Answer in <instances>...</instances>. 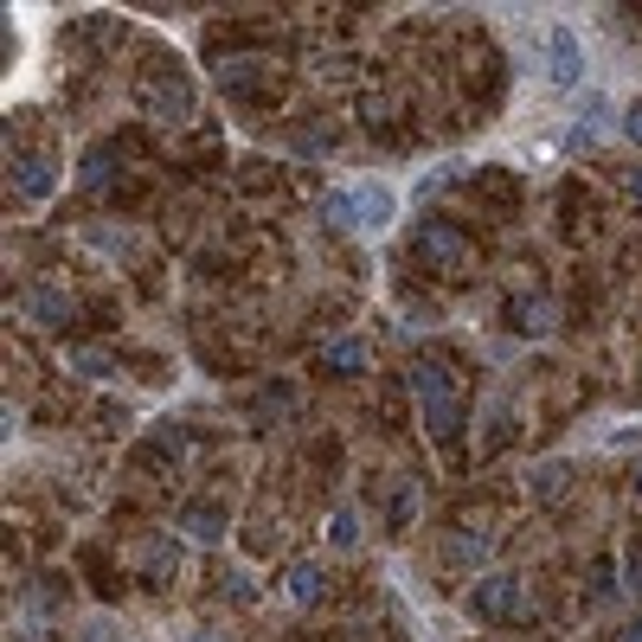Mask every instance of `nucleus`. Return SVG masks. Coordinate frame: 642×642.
Returning a JSON list of instances; mask_svg holds the SVG:
<instances>
[{
	"mask_svg": "<svg viewBox=\"0 0 642 642\" xmlns=\"http://www.w3.org/2000/svg\"><path fill=\"white\" fill-rule=\"evenodd\" d=\"M412 399L425 405V430L430 443H456V418H463V399H456V386H450V373L437 366V360H418L412 366Z\"/></svg>",
	"mask_w": 642,
	"mask_h": 642,
	"instance_id": "nucleus-1",
	"label": "nucleus"
},
{
	"mask_svg": "<svg viewBox=\"0 0 642 642\" xmlns=\"http://www.w3.org/2000/svg\"><path fill=\"white\" fill-rule=\"evenodd\" d=\"M540 65H546V84H553V90H578V84H584V39H578L571 26H546Z\"/></svg>",
	"mask_w": 642,
	"mask_h": 642,
	"instance_id": "nucleus-2",
	"label": "nucleus"
},
{
	"mask_svg": "<svg viewBox=\"0 0 642 642\" xmlns=\"http://www.w3.org/2000/svg\"><path fill=\"white\" fill-rule=\"evenodd\" d=\"M59 180H65V161H59L52 148H20V154H13V193H20V200H52Z\"/></svg>",
	"mask_w": 642,
	"mask_h": 642,
	"instance_id": "nucleus-3",
	"label": "nucleus"
},
{
	"mask_svg": "<svg viewBox=\"0 0 642 642\" xmlns=\"http://www.w3.org/2000/svg\"><path fill=\"white\" fill-rule=\"evenodd\" d=\"M520 578L514 571H489V578H476V591H469V617H482V624H514V610H520Z\"/></svg>",
	"mask_w": 642,
	"mask_h": 642,
	"instance_id": "nucleus-4",
	"label": "nucleus"
},
{
	"mask_svg": "<svg viewBox=\"0 0 642 642\" xmlns=\"http://www.w3.org/2000/svg\"><path fill=\"white\" fill-rule=\"evenodd\" d=\"M142 110L148 116H161V123H187V110H193V90H187V77L161 72L142 84Z\"/></svg>",
	"mask_w": 642,
	"mask_h": 642,
	"instance_id": "nucleus-5",
	"label": "nucleus"
},
{
	"mask_svg": "<svg viewBox=\"0 0 642 642\" xmlns=\"http://www.w3.org/2000/svg\"><path fill=\"white\" fill-rule=\"evenodd\" d=\"M418 257L437 264V270H456V264L469 257V238H463L456 225H443V218H425V225H418Z\"/></svg>",
	"mask_w": 642,
	"mask_h": 642,
	"instance_id": "nucleus-6",
	"label": "nucleus"
},
{
	"mask_svg": "<svg viewBox=\"0 0 642 642\" xmlns=\"http://www.w3.org/2000/svg\"><path fill=\"white\" fill-rule=\"evenodd\" d=\"M354 193V213H360V231H386L392 218H399V193L386 187V180H354L348 187Z\"/></svg>",
	"mask_w": 642,
	"mask_h": 642,
	"instance_id": "nucleus-7",
	"label": "nucleus"
},
{
	"mask_svg": "<svg viewBox=\"0 0 642 642\" xmlns=\"http://www.w3.org/2000/svg\"><path fill=\"white\" fill-rule=\"evenodd\" d=\"M322 360H328L335 379H354V373H366V341H360V335H341V341L322 348Z\"/></svg>",
	"mask_w": 642,
	"mask_h": 642,
	"instance_id": "nucleus-8",
	"label": "nucleus"
},
{
	"mask_svg": "<svg viewBox=\"0 0 642 642\" xmlns=\"http://www.w3.org/2000/svg\"><path fill=\"white\" fill-rule=\"evenodd\" d=\"M482 559H489V540L482 533H450L443 540V566L450 571H476Z\"/></svg>",
	"mask_w": 642,
	"mask_h": 642,
	"instance_id": "nucleus-9",
	"label": "nucleus"
},
{
	"mask_svg": "<svg viewBox=\"0 0 642 642\" xmlns=\"http://www.w3.org/2000/svg\"><path fill=\"white\" fill-rule=\"evenodd\" d=\"M289 597H295V604H322V597H328V571L309 566V559L289 566Z\"/></svg>",
	"mask_w": 642,
	"mask_h": 642,
	"instance_id": "nucleus-10",
	"label": "nucleus"
},
{
	"mask_svg": "<svg viewBox=\"0 0 642 642\" xmlns=\"http://www.w3.org/2000/svg\"><path fill=\"white\" fill-rule=\"evenodd\" d=\"M26 302H33V322H39V328H65V322H72V302H65V289H33Z\"/></svg>",
	"mask_w": 642,
	"mask_h": 642,
	"instance_id": "nucleus-11",
	"label": "nucleus"
},
{
	"mask_svg": "<svg viewBox=\"0 0 642 642\" xmlns=\"http://www.w3.org/2000/svg\"><path fill=\"white\" fill-rule=\"evenodd\" d=\"M578 123H584V129H617V103H610L604 90H584V97H578Z\"/></svg>",
	"mask_w": 642,
	"mask_h": 642,
	"instance_id": "nucleus-12",
	"label": "nucleus"
},
{
	"mask_svg": "<svg viewBox=\"0 0 642 642\" xmlns=\"http://www.w3.org/2000/svg\"><path fill=\"white\" fill-rule=\"evenodd\" d=\"M180 527H187L193 540H218V533H225V514H218V507H206V501H193V507L180 514Z\"/></svg>",
	"mask_w": 642,
	"mask_h": 642,
	"instance_id": "nucleus-13",
	"label": "nucleus"
},
{
	"mask_svg": "<svg viewBox=\"0 0 642 642\" xmlns=\"http://www.w3.org/2000/svg\"><path fill=\"white\" fill-rule=\"evenodd\" d=\"M418 482H399V489H392V514H386V520H392V527H405V520H418Z\"/></svg>",
	"mask_w": 642,
	"mask_h": 642,
	"instance_id": "nucleus-14",
	"label": "nucleus"
},
{
	"mask_svg": "<svg viewBox=\"0 0 642 642\" xmlns=\"http://www.w3.org/2000/svg\"><path fill=\"white\" fill-rule=\"evenodd\" d=\"M328 540H335L341 553H354V546H360V514H354V507H341V514L328 520Z\"/></svg>",
	"mask_w": 642,
	"mask_h": 642,
	"instance_id": "nucleus-15",
	"label": "nucleus"
},
{
	"mask_svg": "<svg viewBox=\"0 0 642 642\" xmlns=\"http://www.w3.org/2000/svg\"><path fill=\"white\" fill-rule=\"evenodd\" d=\"M322 206H328V225H341V231H360V213H354V193H348V187H341V193H328Z\"/></svg>",
	"mask_w": 642,
	"mask_h": 642,
	"instance_id": "nucleus-16",
	"label": "nucleus"
},
{
	"mask_svg": "<svg viewBox=\"0 0 642 642\" xmlns=\"http://www.w3.org/2000/svg\"><path fill=\"white\" fill-rule=\"evenodd\" d=\"M110 174H116V154H110V148H90V154H84V187H97V180H110Z\"/></svg>",
	"mask_w": 642,
	"mask_h": 642,
	"instance_id": "nucleus-17",
	"label": "nucleus"
},
{
	"mask_svg": "<svg viewBox=\"0 0 642 642\" xmlns=\"http://www.w3.org/2000/svg\"><path fill=\"white\" fill-rule=\"evenodd\" d=\"M142 559H148V578H167V571H174V559H180V546H174V540H161V546H148V553H142Z\"/></svg>",
	"mask_w": 642,
	"mask_h": 642,
	"instance_id": "nucleus-18",
	"label": "nucleus"
},
{
	"mask_svg": "<svg viewBox=\"0 0 642 642\" xmlns=\"http://www.w3.org/2000/svg\"><path fill=\"white\" fill-rule=\"evenodd\" d=\"M72 373H84V379H103V373H110V354H103V348H77V354H72Z\"/></svg>",
	"mask_w": 642,
	"mask_h": 642,
	"instance_id": "nucleus-19",
	"label": "nucleus"
},
{
	"mask_svg": "<svg viewBox=\"0 0 642 642\" xmlns=\"http://www.w3.org/2000/svg\"><path fill=\"white\" fill-rule=\"evenodd\" d=\"M527 482H533L540 495H559V482H571V469H566V463H546V469H533Z\"/></svg>",
	"mask_w": 642,
	"mask_h": 642,
	"instance_id": "nucleus-20",
	"label": "nucleus"
},
{
	"mask_svg": "<svg viewBox=\"0 0 642 642\" xmlns=\"http://www.w3.org/2000/svg\"><path fill=\"white\" fill-rule=\"evenodd\" d=\"M520 309H527L520 322H527L533 335H546V328H553V302H520Z\"/></svg>",
	"mask_w": 642,
	"mask_h": 642,
	"instance_id": "nucleus-21",
	"label": "nucleus"
},
{
	"mask_svg": "<svg viewBox=\"0 0 642 642\" xmlns=\"http://www.w3.org/2000/svg\"><path fill=\"white\" fill-rule=\"evenodd\" d=\"M77 642H123V637H116V624H110V617H90V624L77 630Z\"/></svg>",
	"mask_w": 642,
	"mask_h": 642,
	"instance_id": "nucleus-22",
	"label": "nucleus"
},
{
	"mask_svg": "<svg viewBox=\"0 0 642 642\" xmlns=\"http://www.w3.org/2000/svg\"><path fill=\"white\" fill-rule=\"evenodd\" d=\"M591 142H597V129H584V123H571L566 129V154H584Z\"/></svg>",
	"mask_w": 642,
	"mask_h": 642,
	"instance_id": "nucleus-23",
	"label": "nucleus"
},
{
	"mask_svg": "<svg viewBox=\"0 0 642 642\" xmlns=\"http://www.w3.org/2000/svg\"><path fill=\"white\" fill-rule=\"evenodd\" d=\"M225 597H238V604H244V597H257V584H251L244 571H231V578H225Z\"/></svg>",
	"mask_w": 642,
	"mask_h": 642,
	"instance_id": "nucleus-24",
	"label": "nucleus"
},
{
	"mask_svg": "<svg viewBox=\"0 0 642 642\" xmlns=\"http://www.w3.org/2000/svg\"><path fill=\"white\" fill-rule=\"evenodd\" d=\"M430 322H437V309H425V302H412V309H405V328H430Z\"/></svg>",
	"mask_w": 642,
	"mask_h": 642,
	"instance_id": "nucleus-25",
	"label": "nucleus"
},
{
	"mask_svg": "<svg viewBox=\"0 0 642 642\" xmlns=\"http://www.w3.org/2000/svg\"><path fill=\"white\" fill-rule=\"evenodd\" d=\"M624 136H630V142H642V103H630V110H624Z\"/></svg>",
	"mask_w": 642,
	"mask_h": 642,
	"instance_id": "nucleus-26",
	"label": "nucleus"
},
{
	"mask_svg": "<svg viewBox=\"0 0 642 642\" xmlns=\"http://www.w3.org/2000/svg\"><path fill=\"white\" fill-rule=\"evenodd\" d=\"M624 193L642 206V167H624Z\"/></svg>",
	"mask_w": 642,
	"mask_h": 642,
	"instance_id": "nucleus-27",
	"label": "nucleus"
},
{
	"mask_svg": "<svg viewBox=\"0 0 642 642\" xmlns=\"http://www.w3.org/2000/svg\"><path fill=\"white\" fill-rule=\"evenodd\" d=\"M617 642H642V617H630V624L617 630Z\"/></svg>",
	"mask_w": 642,
	"mask_h": 642,
	"instance_id": "nucleus-28",
	"label": "nucleus"
}]
</instances>
